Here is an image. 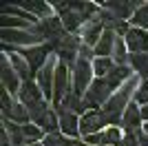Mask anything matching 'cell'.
<instances>
[{"mask_svg":"<svg viewBox=\"0 0 148 146\" xmlns=\"http://www.w3.org/2000/svg\"><path fill=\"white\" fill-rule=\"evenodd\" d=\"M86 144L88 146H102V144H104V135H102V133L88 135V137H86Z\"/></svg>","mask_w":148,"mask_h":146,"instance_id":"836d02e7","label":"cell"},{"mask_svg":"<svg viewBox=\"0 0 148 146\" xmlns=\"http://www.w3.org/2000/svg\"><path fill=\"white\" fill-rule=\"evenodd\" d=\"M135 102H137V104H144V106L148 104V80H144L142 84L137 86V91H135Z\"/></svg>","mask_w":148,"mask_h":146,"instance_id":"1f68e13d","label":"cell"},{"mask_svg":"<svg viewBox=\"0 0 148 146\" xmlns=\"http://www.w3.org/2000/svg\"><path fill=\"white\" fill-rule=\"evenodd\" d=\"M64 146H80V142H71V140H64Z\"/></svg>","mask_w":148,"mask_h":146,"instance_id":"f35d334b","label":"cell"},{"mask_svg":"<svg viewBox=\"0 0 148 146\" xmlns=\"http://www.w3.org/2000/svg\"><path fill=\"white\" fill-rule=\"evenodd\" d=\"M22 133H25V140H29L31 144L38 142L42 137V128H38V124H25L22 126Z\"/></svg>","mask_w":148,"mask_h":146,"instance_id":"f546056e","label":"cell"},{"mask_svg":"<svg viewBox=\"0 0 148 146\" xmlns=\"http://www.w3.org/2000/svg\"><path fill=\"white\" fill-rule=\"evenodd\" d=\"M126 47L133 51V53H148V33L144 29H130L126 33Z\"/></svg>","mask_w":148,"mask_h":146,"instance_id":"ba28073f","label":"cell"},{"mask_svg":"<svg viewBox=\"0 0 148 146\" xmlns=\"http://www.w3.org/2000/svg\"><path fill=\"white\" fill-rule=\"evenodd\" d=\"M60 20H62V24H64L66 31H77V27L82 24V18L73 11V9H71L69 13H64V16H60Z\"/></svg>","mask_w":148,"mask_h":146,"instance_id":"cb8c5ba5","label":"cell"},{"mask_svg":"<svg viewBox=\"0 0 148 146\" xmlns=\"http://www.w3.org/2000/svg\"><path fill=\"white\" fill-rule=\"evenodd\" d=\"M91 73H93L91 62L77 58V64H75V69H73V82H75V93H77V95L86 93V86H88V82H91Z\"/></svg>","mask_w":148,"mask_h":146,"instance_id":"5b68a950","label":"cell"},{"mask_svg":"<svg viewBox=\"0 0 148 146\" xmlns=\"http://www.w3.org/2000/svg\"><path fill=\"white\" fill-rule=\"evenodd\" d=\"M18 95H20V104H25L27 109H31V106H36V104L44 102V100H42V95H44V93L40 91V86H38V84H33L31 80H29V82H25V84L20 86Z\"/></svg>","mask_w":148,"mask_h":146,"instance_id":"52a82bcc","label":"cell"},{"mask_svg":"<svg viewBox=\"0 0 148 146\" xmlns=\"http://www.w3.org/2000/svg\"><path fill=\"white\" fill-rule=\"evenodd\" d=\"M142 109H137V104H128V109L124 111L122 126H126L128 133H137L139 131V122H142Z\"/></svg>","mask_w":148,"mask_h":146,"instance_id":"4fadbf2b","label":"cell"},{"mask_svg":"<svg viewBox=\"0 0 148 146\" xmlns=\"http://www.w3.org/2000/svg\"><path fill=\"white\" fill-rule=\"evenodd\" d=\"M44 146H64V137L58 133L53 135H47V140H44Z\"/></svg>","mask_w":148,"mask_h":146,"instance_id":"d6a6232c","label":"cell"},{"mask_svg":"<svg viewBox=\"0 0 148 146\" xmlns=\"http://www.w3.org/2000/svg\"><path fill=\"white\" fill-rule=\"evenodd\" d=\"M80 53H82V60H86V62L91 60V49H88L86 44H84V47L80 49Z\"/></svg>","mask_w":148,"mask_h":146,"instance_id":"8d00e7d4","label":"cell"},{"mask_svg":"<svg viewBox=\"0 0 148 146\" xmlns=\"http://www.w3.org/2000/svg\"><path fill=\"white\" fill-rule=\"evenodd\" d=\"M137 144H139V146H148V133H146V131H137Z\"/></svg>","mask_w":148,"mask_h":146,"instance_id":"e575fe53","label":"cell"},{"mask_svg":"<svg viewBox=\"0 0 148 146\" xmlns=\"http://www.w3.org/2000/svg\"><path fill=\"white\" fill-rule=\"evenodd\" d=\"M111 91H113V86L106 82V78H97L91 84V89L86 91V95H84V106L91 111H97L99 104H106L111 100Z\"/></svg>","mask_w":148,"mask_h":146,"instance_id":"7a4b0ae2","label":"cell"},{"mask_svg":"<svg viewBox=\"0 0 148 146\" xmlns=\"http://www.w3.org/2000/svg\"><path fill=\"white\" fill-rule=\"evenodd\" d=\"M11 67L16 69V73H18L25 82H29V80H31V67H29V64H25V60L20 58V53H11Z\"/></svg>","mask_w":148,"mask_h":146,"instance_id":"ffe728a7","label":"cell"},{"mask_svg":"<svg viewBox=\"0 0 148 146\" xmlns=\"http://www.w3.org/2000/svg\"><path fill=\"white\" fill-rule=\"evenodd\" d=\"M69 95V67L58 62L56 67V84H53V104L56 109L64 102V97Z\"/></svg>","mask_w":148,"mask_h":146,"instance_id":"277c9868","label":"cell"},{"mask_svg":"<svg viewBox=\"0 0 148 146\" xmlns=\"http://www.w3.org/2000/svg\"><path fill=\"white\" fill-rule=\"evenodd\" d=\"M58 109H64V111H69V113L77 115V113H84V109H86V106H84V100H82V97L73 91V93H69V95L64 97V102H62Z\"/></svg>","mask_w":148,"mask_h":146,"instance_id":"e0dca14e","label":"cell"},{"mask_svg":"<svg viewBox=\"0 0 148 146\" xmlns=\"http://www.w3.org/2000/svg\"><path fill=\"white\" fill-rule=\"evenodd\" d=\"M31 31L38 33L40 38L51 40V42H58V40L64 38V24H62L60 18H44V20H40L38 24H33Z\"/></svg>","mask_w":148,"mask_h":146,"instance_id":"3957f363","label":"cell"},{"mask_svg":"<svg viewBox=\"0 0 148 146\" xmlns=\"http://www.w3.org/2000/svg\"><path fill=\"white\" fill-rule=\"evenodd\" d=\"M135 89V78H130L126 84L119 89L115 95L108 100V102L104 104V109H102V115H104L106 124H117V122H122L124 117V111L128 109V97H130V91Z\"/></svg>","mask_w":148,"mask_h":146,"instance_id":"6da1fadb","label":"cell"},{"mask_svg":"<svg viewBox=\"0 0 148 146\" xmlns=\"http://www.w3.org/2000/svg\"><path fill=\"white\" fill-rule=\"evenodd\" d=\"M5 126H7V131H9V135H11V146H20L22 144V140H25L22 126L13 124V122H5Z\"/></svg>","mask_w":148,"mask_h":146,"instance_id":"484cf974","label":"cell"},{"mask_svg":"<svg viewBox=\"0 0 148 146\" xmlns=\"http://www.w3.org/2000/svg\"><path fill=\"white\" fill-rule=\"evenodd\" d=\"M2 40L5 44H36L42 38L33 31H13V29H2Z\"/></svg>","mask_w":148,"mask_h":146,"instance_id":"9c48e42d","label":"cell"},{"mask_svg":"<svg viewBox=\"0 0 148 146\" xmlns=\"http://www.w3.org/2000/svg\"><path fill=\"white\" fill-rule=\"evenodd\" d=\"M124 44H126V40L117 38V40H115V47H113V55H115L117 67H126L124 62H126V58H128V55H126V47H124Z\"/></svg>","mask_w":148,"mask_h":146,"instance_id":"4316f807","label":"cell"},{"mask_svg":"<svg viewBox=\"0 0 148 146\" xmlns=\"http://www.w3.org/2000/svg\"><path fill=\"white\" fill-rule=\"evenodd\" d=\"M0 69H2V86H5V91H20V84H18V73H16V69L9 64V62L2 58V64H0Z\"/></svg>","mask_w":148,"mask_h":146,"instance_id":"9a60e30c","label":"cell"},{"mask_svg":"<svg viewBox=\"0 0 148 146\" xmlns=\"http://www.w3.org/2000/svg\"><path fill=\"white\" fill-rule=\"evenodd\" d=\"M36 124L42 128V131H47L49 135H53V133L58 131V126H60V122H58V117H56V113H53V111H49V113H47L42 120H38Z\"/></svg>","mask_w":148,"mask_h":146,"instance_id":"7402d4cb","label":"cell"},{"mask_svg":"<svg viewBox=\"0 0 148 146\" xmlns=\"http://www.w3.org/2000/svg\"><path fill=\"white\" fill-rule=\"evenodd\" d=\"M104 31L106 29H104V24L99 22V18H93L86 24V29H84V44L86 47H97V42L104 36Z\"/></svg>","mask_w":148,"mask_h":146,"instance_id":"7c38bea8","label":"cell"},{"mask_svg":"<svg viewBox=\"0 0 148 146\" xmlns=\"http://www.w3.org/2000/svg\"><path fill=\"white\" fill-rule=\"evenodd\" d=\"M115 31H104V36H102V40L97 42V47L93 49V53L99 55V58H108V53H113V47H115Z\"/></svg>","mask_w":148,"mask_h":146,"instance_id":"2e32d148","label":"cell"},{"mask_svg":"<svg viewBox=\"0 0 148 146\" xmlns=\"http://www.w3.org/2000/svg\"><path fill=\"white\" fill-rule=\"evenodd\" d=\"M9 120H16L20 122V124H27V120H29V111H27L25 104H13V111H11V117Z\"/></svg>","mask_w":148,"mask_h":146,"instance_id":"4dcf8cb0","label":"cell"},{"mask_svg":"<svg viewBox=\"0 0 148 146\" xmlns=\"http://www.w3.org/2000/svg\"><path fill=\"white\" fill-rule=\"evenodd\" d=\"M102 126H106V120L102 115V111H88L80 120V133H84L86 137L88 135H95Z\"/></svg>","mask_w":148,"mask_h":146,"instance_id":"8992f818","label":"cell"},{"mask_svg":"<svg viewBox=\"0 0 148 146\" xmlns=\"http://www.w3.org/2000/svg\"><path fill=\"white\" fill-rule=\"evenodd\" d=\"M128 80H130V69L128 67H115L111 73H108L106 82H108L113 89H117L122 82H128Z\"/></svg>","mask_w":148,"mask_h":146,"instance_id":"ac0fdd59","label":"cell"},{"mask_svg":"<svg viewBox=\"0 0 148 146\" xmlns=\"http://www.w3.org/2000/svg\"><path fill=\"white\" fill-rule=\"evenodd\" d=\"M142 117H144V120L148 122V104H146V106H144V109H142Z\"/></svg>","mask_w":148,"mask_h":146,"instance_id":"74e56055","label":"cell"},{"mask_svg":"<svg viewBox=\"0 0 148 146\" xmlns=\"http://www.w3.org/2000/svg\"><path fill=\"white\" fill-rule=\"evenodd\" d=\"M146 133H148V124H146Z\"/></svg>","mask_w":148,"mask_h":146,"instance_id":"ab89813d","label":"cell"},{"mask_svg":"<svg viewBox=\"0 0 148 146\" xmlns=\"http://www.w3.org/2000/svg\"><path fill=\"white\" fill-rule=\"evenodd\" d=\"M2 27H5V29H13V27H20V29H31L33 24L27 22V20L13 18V16H2Z\"/></svg>","mask_w":148,"mask_h":146,"instance_id":"f1b7e54d","label":"cell"},{"mask_svg":"<svg viewBox=\"0 0 148 146\" xmlns=\"http://www.w3.org/2000/svg\"><path fill=\"white\" fill-rule=\"evenodd\" d=\"M22 9L25 11H29L31 16H40V18H49V13H51V7L49 5H44V2H22Z\"/></svg>","mask_w":148,"mask_h":146,"instance_id":"603a6c76","label":"cell"},{"mask_svg":"<svg viewBox=\"0 0 148 146\" xmlns=\"http://www.w3.org/2000/svg\"><path fill=\"white\" fill-rule=\"evenodd\" d=\"M49 51H51V44H47V47H31V49H25L22 55L27 58L31 71H40V69H44V60H47Z\"/></svg>","mask_w":148,"mask_h":146,"instance_id":"8fae6325","label":"cell"},{"mask_svg":"<svg viewBox=\"0 0 148 146\" xmlns=\"http://www.w3.org/2000/svg\"><path fill=\"white\" fill-rule=\"evenodd\" d=\"M56 67L58 64L49 62V64H44L42 71L38 73V86H40V91L47 97H51V100H53V84H56Z\"/></svg>","mask_w":148,"mask_h":146,"instance_id":"30bf717a","label":"cell"},{"mask_svg":"<svg viewBox=\"0 0 148 146\" xmlns=\"http://www.w3.org/2000/svg\"><path fill=\"white\" fill-rule=\"evenodd\" d=\"M58 113H60V128L64 131L66 135H77V131H80V122H77V115H73V113H69V111L64 109H56Z\"/></svg>","mask_w":148,"mask_h":146,"instance_id":"5bb4252c","label":"cell"},{"mask_svg":"<svg viewBox=\"0 0 148 146\" xmlns=\"http://www.w3.org/2000/svg\"><path fill=\"white\" fill-rule=\"evenodd\" d=\"M124 144H126V146H139V144H137V135L135 133H128L126 137H124Z\"/></svg>","mask_w":148,"mask_h":146,"instance_id":"d590c367","label":"cell"},{"mask_svg":"<svg viewBox=\"0 0 148 146\" xmlns=\"http://www.w3.org/2000/svg\"><path fill=\"white\" fill-rule=\"evenodd\" d=\"M130 24H135L137 29L148 27V5H139V9L135 11V16L130 18Z\"/></svg>","mask_w":148,"mask_h":146,"instance_id":"d4e9b609","label":"cell"},{"mask_svg":"<svg viewBox=\"0 0 148 146\" xmlns=\"http://www.w3.org/2000/svg\"><path fill=\"white\" fill-rule=\"evenodd\" d=\"M113 60L111 58H95L93 60V71H95V75H99V78H108V73L113 71Z\"/></svg>","mask_w":148,"mask_h":146,"instance_id":"44dd1931","label":"cell"},{"mask_svg":"<svg viewBox=\"0 0 148 146\" xmlns=\"http://www.w3.org/2000/svg\"><path fill=\"white\" fill-rule=\"evenodd\" d=\"M102 135H104V144H108V146H122V144H124V137L119 135V131H117L115 126L106 128Z\"/></svg>","mask_w":148,"mask_h":146,"instance_id":"83f0119b","label":"cell"},{"mask_svg":"<svg viewBox=\"0 0 148 146\" xmlns=\"http://www.w3.org/2000/svg\"><path fill=\"white\" fill-rule=\"evenodd\" d=\"M128 60L135 69V73H139L142 78H148V53H133L128 55Z\"/></svg>","mask_w":148,"mask_h":146,"instance_id":"d6986e66","label":"cell"}]
</instances>
